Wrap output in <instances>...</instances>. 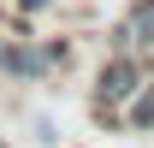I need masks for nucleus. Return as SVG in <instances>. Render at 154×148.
<instances>
[{
    "label": "nucleus",
    "instance_id": "nucleus-1",
    "mask_svg": "<svg viewBox=\"0 0 154 148\" xmlns=\"http://www.w3.org/2000/svg\"><path fill=\"white\" fill-rule=\"evenodd\" d=\"M65 65H71V36L0 30V77H12V83H48Z\"/></svg>",
    "mask_w": 154,
    "mask_h": 148
},
{
    "label": "nucleus",
    "instance_id": "nucleus-5",
    "mask_svg": "<svg viewBox=\"0 0 154 148\" xmlns=\"http://www.w3.org/2000/svg\"><path fill=\"white\" fill-rule=\"evenodd\" d=\"M0 148H6V142H0Z\"/></svg>",
    "mask_w": 154,
    "mask_h": 148
},
{
    "label": "nucleus",
    "instance_id": "nucleus-4",
    "mask_svg": "<svg viewBox=\"0 0 154 148\" xmlns=\"http://www.w3.org/2000/svg\"><path fill=\"white\" fill-rule=\"evenodd\" d=\"M119 125H125V130H154V77L131 95V107H125V119H119Z\"/></svg>",
    "mask_w": 154,
    "mask_h": 148
},
{
    "label": "nucleus",
    "instance_id": "nucleus-3",
    "mask_svg": "<svg viewBox=\"0 0 154 148\" xmlns=\"http://www.w3.org/2000/svg\"><path fill=\"white\" fill-rule=\"evenodd\" d=\"M113 54H142L154 59V0H125V12L113 18Z\"/></svg>",
    "mask_w": 154,
    "mask_h": 148
},
{
    "label": "nucleus",
    "instance_id": "nucleus-2",
    "mask_svg": "<svg viewBox=\"0 0 154 148\" xmlns=\"http://www.w3.org/2000/svg\"><path fill=\"white\" fill-rule=\"evenodd\" d=\"M148 77H154V59H142V54H107L101 71H95V83H89V113H95L101 125H119L125 107H131V95L142 89Z\"/></svg>",
    "mask_w": 154,
    "mask_h": 148
}]
</instances>
